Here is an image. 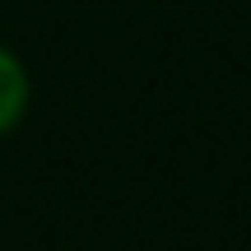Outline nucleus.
Returning a JSON list of instances; mask_svg holds the SVG:
<instances>
[{
	"label": "nucleus",
	"instance_id": "f257e3e1",
	"mask_svg": "<svg viewBox=\"0 0 251 251\" xmlns=\"http://www.w3.org/2000/svg\"><path fill=\"white\" fill-rule=\"evenodd\" d=\"M28 102H33V79H28V65L19 61L9 47H0V135H9L24 121Z\"/></svg>",
	"mask_w": 251,
	"mask_h": 251
}]
</instances>
